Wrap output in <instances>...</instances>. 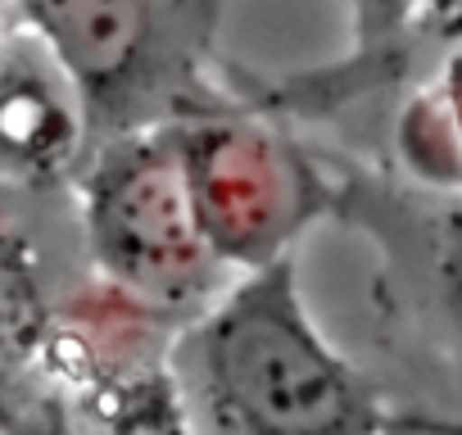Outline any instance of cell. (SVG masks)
<instances>
[{
	"mask_svg": "<svg viewBox=\"0 0 462 435\" xmlns=\"http://www.w3.org/2000/svg\"><path fill=\"white\" fill-rule=\"evenodd\" d=\"M177 385L222 435H376L385 408L327 340L295 259L231 277L168 349Z\"/></svg>",
	"mask_w": 462,
	"mask_h": 435,
	"instance_id": "6da1fadb",
	"label": "cell"
},
{
	"mask_svg": "<svg viewBox=\"0 0 462 435\" xmlns=\"http://www.w3.org/2000/svg\"><path fill=\"white\" fill-rule=\"evenodd\" d=\"M73 186L96 273L141 309L195 318L236 277L204 232L177 118L96 141Z\"/></svg>",
	"mask_w": 462,
	"mask_h": 435,
	"instance_id": "7a4b0ae2",
	"label": "cell"
},
{
	"mask_svg": "<svg viewBox=\"0 0 462 435\" xmlns=\"http://www.w3.org/2000/svg\"><path fill=\"white\" fill-rule=\"evenodd\" d=\"M19 19L73 78L91 145L186 118L181 91L208 37L204 0H19Z\"/></svg>",
	"mask_w": 462,
	"mask_h": 435,
	"instance_id": "3957f363",
	"label": "cell"
},
{
	"mask_svg": "<svg viewBox=\"0 0 462 435\" xmlns=\"http://www.w3.org/2000/svg\"><path fill=\"white\" fill-rule=\"evenodd\" d=\"M177 132L204 232L236 273L282 259L291 236L336 199V186L254 118L199 109L177 118Z\"/></svg>",
	"mask_w": 462,
	"mask_h": 435,
	"instance_id": "277c9868",
	"label": "cell"
},
{
	"mask_svg": "<svg viewBox=\"0 0 462 435\" xmlns=\"http://www.w3.org/2000/svg\"><path fill=\"white\" fill-rule=\"evenodd\" d=\"M87 150V109L55 51L23 19L0 28V186L46 190L73 181Z\"/></svg>",
	"mask_w": 462,
	"mask_h": 435,
	"instance_id": "5b68a950",
	"label": "cell"
},
{
	"mask_svg": "<svg viewBox=\"0 0 462 435\" xmlns=\"http://www.w3.org/2000/svg\"><path fill=\"white\" fill-rule=\"evenodd\" d=\"M331 208L381 245L403 295L462 336V190L336 186Z\"/></svg>",
	"mask_w": 462,
	"mask_h": 435,
	"instance_id": "8992f818",
	"label": "cell"
},
{
	"mask_svg": "<svg viewBox=\"0 0 462 435\" xmlns=\"http://www.w3.org/2000/svg\"><path fill=\"white\" fill-rule=\"evenodd\" d=\"M60 376V435H190V403L168 358H109L64 367Z\"/></svg>",
	"mask_w": 462,
	"mask_h": 435,
	"instance_id": "52a82bcc",
	"label": "cell"
},
{
	"mask_svg": "<svg viewBox=\"0 0 462 435\" xmlns=\"http://www.w3.org/2000/svg\"><path fill=\"white\" fill-rule=\"evenodd\" d=\"M55 331L32 245L0 223V390L51 367Z\"/></svg>",
	"mask_w": 462,
	"mask_h": 435,
	"instance_id": "ba28073f",
	"label": "cell"
},
{
	"mask_svg": "<svg viewBox=\"0 0 462 435\" xmlns=\"http://www.w3.org/2000/svg\"><path fill=\"white\" fill-rule=\"evenodd\" d=\"M417 0H354V37L363 60L394 55L412 32Z\"/></svg>",
	"mask_w": 462,
	"mask_h": 435,
	"instance_id": "9c48e42d",
	"label": "cell"
},
{
	"mask_svg": "<svg viewBox=\"0 0 462 435\" xmlns=\"http://www.w3.org/2000/svg\"><path fill=\"white\" fill-rule=\"evenodd\" d=\"M421 32L435 46H462V0H417L408 37H421Z\"/></svg>",
	"mask_w": 462,
	"mask_h": 435,
	"instance_id": "30bf717a",
	"label": "cell"
},
{
	"mask_svg": "<svg viewBox=\"0 0 462 435\" xmlns=\"http://www.w3.org/2000/svg\"><path fill=\"white\" fill-rule=\"evenodd\" d=\"M376 435H462V421H444V417H403V412H385Z\"/></svg>",
	"mask_w": 462,
	"mask_h": 435,
	"instance_id": "8fae6325",
	"label": "cell"
},
{
	"mask_svg": "<svg viewBox=\"0 0 462 435\" xmlns=\"http://www.w3.org/2000/svg\"><path fill=\"white\" fill-rule=\"evenodd\" d=\"M19 19V0H0V28H10Z\"/></svg>",
	"mask_w": 462,
	"mask_h": 435,
	"instance_id": "7c38bea8",
	"label": "cell"
}]
</instances>
